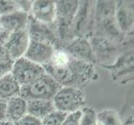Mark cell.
Here are the masks:
<instances>
[{"instance_id":"18","label":"cell","mask_w":134,"mask_h":125,"mask_svg":"<svg viewBox=\"0 0 134 125\" xmlns=\"http://www.w3.org/2000/svg\"><path fill=\"white\" fill-rule=\"evenodd\" d=\"M98 123V113L94 108L90 107H82L81 108L79 125H97Z\"/></svg>"},{"instance_id":"20","label":"cell","mask_w":134,"mask_h":125,"mask_svg":"<svg viewBox=\"0 0 134 125\" xmlns=\"http://www.w3.org/2000/svg\"><path fill=\"white\" fill-rule=\"evenodd\" d=\"M19 11L16 1L0 0V17Z\"/></svg>"},{"instance_id":"28","label":"cell","mask_w":134,"mask_h":125,"mask_svg":"<svg viewBox=\"0 0 134 125\" xmlns=\"http://www.w3.org/2000/svg\"><path fill=\"white\" fill-rule=\"evenodd\" d=\"M0 125H13V123L8 121V120H3V121H0Z\"/></svg>"},{"instance_id":"27","label":"cell","mask_w":134,"mask_h":125,"mask_svg":"<svg viewBox=\"0 0 134 125\" xmlns=\"http://www.w3.org/2000/svg\"><path fill=\"white\" fill-rule=\"evenodd\" d=\"M6 120V102L0 100V121Z\"/></svg>"},{"instance_id":"10","label":"cell","mask_w":134,"mask_h":125,"mask_svg":"<svg viewBox=\"0 0 134 125\" xmlns=\"http://www.w3.org/2000/svg\"><path fill=\"white\" fill-rule=\"evenodd\" d=\"M30 16L36 21L52 25L56 19V3L50 0L34 1Z\"/></svg>"},{"instance_id":"4","label":"cell","mask_w":134,"mask_h":125,"mask_svg":"<svg viewBox=\"0 0 134 125\" xmlns=\"http://www.w3.org/2000/svg\"><path fill=\"white\" fill-rule=\"evenodd\" d=\"M56 110L71 113L81 110L85 104V94L82 89L74 87H61L53 99Z\"/></svg>"},{"instance_id":"24","label":"cell","mask_w":134,"mask_h":125,"mask_svg":"<svg viewBox=\"0 0 134 125\" xmlns=\"http://www.w3.org/2000/svg\"><path fill=\"white\" fill-rule=\"evenodd\" d=\"M18 7L19 11L24 12L27 14L30 15V13L32 10V7H33L34 1H26V0H19V1H16Z\"/></svg>"},{"instance_id":"16","label":"cell","mask_w":134,"mask_h":125,"mask_svg":"<svg viewBox=\"0 0 134 125\" xmlns=\"http://www.w3.org/2000/svg\"><path fill=\"white\" fill-rule=\"evenodd\" d=\"M56 18L73 19L79 6V1H57Z\"/></svg>"},{"instance_id":"9","label":"cell","mask_w":134,"mask_h":125,"mask_svg":"<svg viewBox=\"0 0 134 125\" xmlns=\"http://www.w3.org/2000/svg\"><path fill=\"white\" fill-rule=\"evenodd\" d=\"M29 37L27 29L12 33L4 44L13 61L24 57L29 45Z\"/></svg>"},{"instance_id":"1","label":"cell","mask_w":134,"mask_h":125,"mask_svg":"<svg viewBox=\"0 0 134 125\" xmlns=\"http://www.w3.org/2000/svg\"><path fill=\"white\" fill-rule=\"evenodd\" d=\"M43 68L61 87L82 89L94 76L93 64L73 58L63 49H57Z\"/></svg>"},{"instance_id":"17","label":"cell","mask_w":134,"mask_h":125,"mask_svg":"<svg viewBox=\"0 0 134 125\" xmlns=\"http://www.w3.org/2000/svg\"><path fill=\"white\" fill-rule=\"evenodd\" d=\"M98 121L101 125H123L119 113L114 109H103L98 113Z\"/></svg>"},{"instance_id":"21","label":"cell","mask_w":134,"mask_h":125,"mask_svg":"<svg viewBox=\"0 0 134 125\" xmlns=\"http://www.w3.org/2000/svg\"><path fill=\"white\" fill-rule=\"evenodd\" d=\"M13 125H41V120L30 114H26L13 123Z\"/></svg>"},{"instance_id":"8","label":"cell","mask_w":134,"mask_h":125,"mask_svg":"<svg viewBox=\"0 0 134 125\" xmlns=\"http://www.w3.org/2000/svg\"><path fill=\"white\" fill-rule=\"evenodd\" d=\"M56 50L54 46L49 44L30 40L24 57L43 67L52 59Z\"/></svg>"},{"instance_id":"13","label":"cell","mask_w":134,"mask_h":125,"mask_svg":"<svg viewBox=\"0 0 134 125\" xmlns=\"http://www.w3.org/2000/svg\"><path fill=\"white\" fill-rule=\"evenodd\" d=\"M27 102L21 96L14 97L6 102V120L15 123L27 113Z\"/></svg>"},{"instance_id":"25","label":"cell","mask_w":134,"mask_h":125,"mask_svg":"<svg viewBox=\"0 0 134 125\" xmlns=\"http://www.w3.org/2000/svg\"><path fill=\"white\" fill-rule=\"evenodd\" d=\"M12 58L9 56L8 50L6 49L5 46L0 44V62H6L11 61Z\"/></svg>"},{"instance_id":"30","label":"cell","mask_w":134,"mask_h":125,"mask_svg":"<svg viewBox=\"0 0 134 125\" xmlns=\"http://www.w3.org/2000/svg\"><path fill=\"white\" fill-rule=\"evenodd\" d=\"M0 29H1V25H0Z\"/></svg>"},{"instance_id":"23","label":"cell","mask_w":134,"mask_h":125,"mask_svg":"<svg viewBox=\"0 0 134 125\" xmlns=\"http://www.w3.org/2000/svg\"><path fill=\"white\" fill-rule=\"evenodd\" d=\"M13 61H6V62H0V78L6 76L9 73H11L13 68Z\"/></svg>"},{"instance_id":"29","label":"cell","mask_w":134,"mask_h":125,"mask_svg":"<svg viewBox=\"0 0 134 125\" xmlns=\"http://www.w3.org/2000/svg\"><path fill=\"white\" fill-rule=\"evenodd\" d=\"M97 125H101V124H99V123H98V124H97Z\"/></svg>"},{"instance_id":"14","label":"cell","mask_w":134,"mask_h":125,"mask_svg":"<svg viewBox=\"0 0 134 125\" xmlns=\"http://www.w3.org/2000/svg\"><path fill=\"white\" fill-rule=\"evenodd\" d=\"M27 102V114H30L40 120L43 119L46 116L56 110L53 100L34 99Z\"/></svg>"},{"instance_id":"19","label":"cell","mask_w":134,"mask_h":125,"mask_svg":"<svg viewBox=\"0 0 134 125\" xmlns=\"http://www.w3.org/2000/svg\"><path fill=\"white\" fill-rule=\"evenodd\" d=\"M66 116L67 113L55 110L41 120V125H62Z\"/></svg>"},{"instance_id":"26","label":"cell","mask_w":134,"mask_h":125,"mask_svg":"<svg viewBox=\"0 0 134 125\" xmlns=\"http://www.w3.org/2000/svg\"><path fill=\"white\" fill-rule=\"evenodd\" d=\"M10 34H11L10 33H8V31L4 30L1 28V29H0V44H3V45L5 44Z\"/></svg>"},{"instance_id":"3","label":"cell","mask_w":134,"mask_h":125,"mask_svg":"<svg viewBox=\"0 0 134 125\" xmlns=\"http://www.w3.org/2000/svg\"><path fill=\"white\" fill-rule=\"evenodd\" d=\"M94 2L79 1L77 11L72 20V32L74 39H89L94 31Z\"/></svg>"},{"instance_id":"6","label":"cell","mask_w":134,"mask_h":125,"mask_svg":"<svg viewBox=\"0 0 134 125\" xmlns=\"http://www.w3.org/2000/svg\"><path fill=\"white\" fill-rule=\"evenodd\" d=\"M27 31L31 41L49 44L54 46L56 49H58V40L53 24L48 25L42 24V23L36 21L29 15Z\"/></svg>"},{"instance_id":"2","label":"cell","mask_w":134,"mask_h":125,"mask_svg":"<svg viewBox=\"0 0 134 125\" xmlns=\"http://www.w3.org/2000/svg\"><path fill=\"white\" fill-rule=\"evenodd\" d=\"M60 89L61 86L48 73H44L34 82L22 86L20 96L26 101L34 99L53 100Z\"/></svg>"},{"instance_id":"12","label":"cell","mask_w":134,"mask_h":125,"mask_svg":"<svg viewBox=\"0 0 134 125\" xmlns=\"http://www.w3.org/2000/svg\"><path fill=\"white\" fill-rule=\"evenodd\" d=\"M29 19V14L21 11H17L10 14L0 17V25L2 29L12 34L27 29Z\"/></svg>"},{"instance_id":"11","label":"cell","mask_w":134,"mask_h":125,"mask_svg":"<svg viewBox=\"0 0 134 125\" xmlns=\"http://www.w3.org/2000/svg\"><path fill=\"white\" fill-rule=\"evenodd\" d=\"M115 20L122 34L132 33L133 29V3H128L125 1H120L116 3Z\"/></svg>"},{"instance_id":"22","label":"cell","mask_w":134,"mask_h":125,"mask_svg":"<svg viewBox=\"0 0 134 125\" xmlns=\"http://www.w3.org/2000/svg\"><path fill=\"white\" fill-rule=\"evenodd\" d=\"M81 110L74 113H68L62 125H79Z\"/></svg>"},{"instance_id":"15","label":"cell","mask_w":134,"mask_h":125,"mask_svg":"<svg viewBox=\"0 0 134 125\" xmlns=\"http://www.w3.org/2000/svg\"><path fill=\"white\" fill-rule=\"evenodd\" d=\"M21 86L13 76L9 74L0 78V100L7 102L14 97L20 96Z\"/></svg>"},{"instance_id":"7","label":"cell","mask_w":134,"mask_h":125,"mask_svg":"<svg viewBox=\"0 0 134 125\" xmlns=\"http://www.w3.org/2000/svg\"><path fill=\"white\" fill-rule=\"evenodd\" d=\"M62 49L78 60L92 64H94L97 62L89 39L76 38Z\"/></svg>"},{"instance_id":"5","label":"cell","mask_w":134,"mask_h":125,"mask_svg":"<svg viewBox=\"0 0 134 125\" xmlns=\"http://www.w3.org/2000/svg\"><path fill=\"white\" fill-rule=\"evenodd\" d=\"M46 73L43 66L22 57L13 61L11 74L21 87L34 82Z\"/></svg>"}]
</instances>
